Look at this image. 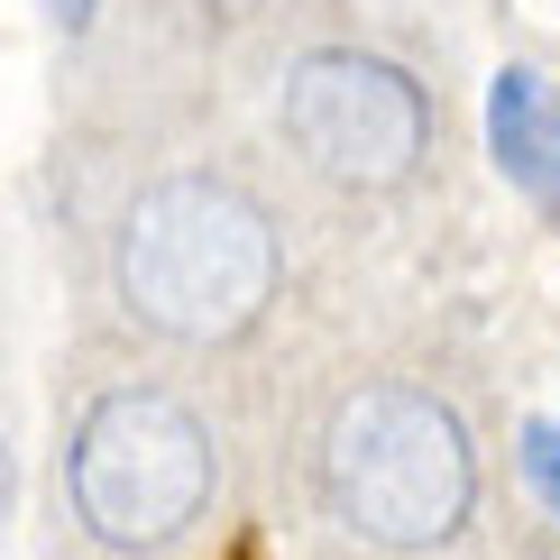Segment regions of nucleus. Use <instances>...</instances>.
Instances as JSON below:
<instances>
[{
  "label": "nucleus",
  "instance_id": "obj_1",
  "mask_svg": "<svg viewBox=\"0 0 560 560\" xmlns=\"http://www.w3.org/2000/svg\"><path fill=\"white\" fill-rule=\"evenodd\" d=\"M120 294L166 340H240L276 303V230L240 184L175 175L120 230Z\"/></svg>",
  "mask_w": 560,
  "mask_h": 560
},
{
  "label": "nucleus",
  "instance_id": "obj_2",
  "mask_svg": "<svg viewBox=\"0 0 560 560\" xmlns=\"http://www.w3.org/2000/svg\"><path fill=\"white\" fill-rule=\"evenodd\" d=\"M322 487L340 524L377 551H432L469 524L478 505V459L459 413L423 386H368L331 413L322 441Z\"/></svg>",
  "mask_w": 560,
  "mask_h": 560
},
{
  "label": "nucleus",
  "instance_id": "obj_3",
  "mask_svg": "<svg viewBox=\"0 0 560 560\" xmlns=\"http://www.w3.org/2000/svg\"><path fill=\"white\" fill-rule=\"evenodd\" d=\"M74 505L110 551H156L212 505V432L156 386L102 395L74 432Z\"/></svg>",
  "mask_w": 560,
  "mask_h": 560
},
{
  "label": "nucleus",
  "instance_id": "obj_4",
  "mask_svg": "<svg viewBox=\"0 0 560 560\" xmlns=\"http://www.w3.org/2000/svg\"><path fill=\"white\" fill-rule=\"evenodd\" d=\"M285 138L313 156L331 184H359V194H386V184L413 175L432 138V110L413 74H395L386 56H359V46H322L285 74Z\"/></svg>",
  "mask_w": 560,
  "mask_h": 560
},
{
  "label": "nucleus",
  "instance_id": "obj_5",
  "mask_svg": "<svg viewBox=\"0 0 560 560\" xmlns=\"http://www.w3.org/2000/svg\"><path fill=\"white\" fill-rule=\"evenodd\" d=\"M487 148H497V175L560 230V92L533 65H505L487 83Z\"/></svg>",
  "mask_w": 560,
  "mask_h": 560
},
{
  "label": "nucleus",
  "instance_id": "obj_6",
  "mask_svg": "<svg viewBox=\"0 0 560 560\" xmlns=\"http://www.w3.org/2000/svg\"><path fill=\"white\" fill-rule=\"evenodd\" d=\"M524 478H533V497L560 515V413H542V423H524Z\"/></svg>",
  "mask_w": 560,
  "mask_h": 560
},
{
  "label": "nucleus",
  "instance_id": "obj_7",
  "mask_svg": "<svg viewBox=\"0 0 560 560\" xmlns=\"http://www.w3.org/2000/svg\"><path fill=\"white\" fill-rule=\"evenodd\" d=\"M46 10H56V19H83V10H92V0H46Z\"/></svg>",
  "mask_w": 560,
  "mask_h": 560
},
{
  "label": "nucleus",
  "instance_id": "obj_8",
  "mask_svg": "<svg viewBox=\"0 0 560 560\" xmlns=\"http://www.w3.org/2000/svg\"><path fill=\"white\" fill-rule=\"evenodd\" d=\"M0 505H10V459H0Z\"/></svg>",
  "mask_w": 560,
  "mask_h": 560
}]
</instances>
